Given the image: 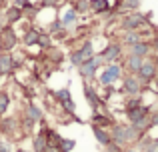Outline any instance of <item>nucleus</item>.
<instances>
[{
    "label": "nucleus",
    "instance_id": "nucleus-35",
    "mask_svg": "<svg viewBox=\"0 0 158 152\" xmlns=\"http://www.w3.org/2000/svg\"><path fill=\"white\" fill-rule=\"evenodd\" d=\"M0 152H10V146L4 144V142H0Z\"/></svg>",
    "mask_w": 158,
    "mask_h": 152
},
{
    "label": "nucleus",
    "instance_id": "nucleus-27",
    "mask_svg": "<svg viewBox=\"0 0 158 152\" xmlns=\"http://www.w3.org/2000/svg\"><path fill=\"white\" fill-rule=\"evenodd\" d=\"M36 42H38L40 46H50V38H48V36H40L38 34V40H36Z\"/></svg>",
    "mask_w": 158,
    "mask_h": 152
},
{
    "label": "nucleus",
    "instance_id": "nucleus-29",
    "mask_svg": "<svg viewBox=\"0 0 158 152\" xmlns=\"http://www.w3.org/2000/svg\"><path fill=\"white\" fill-rule=\"evenodd\" d=\"M14 6H24V8H32V2L30 0H16Z\"/></svg>",
    "mask_w": 158,
    "mask_h": 152
},
{
    "label": "nucleus",
    "instance_id": "nucleus-33",
    "mask_svg": "<svg viewBox=\"0 0 158 152\" xmlns=\"http://www.w3.org/2000/svg\"><path fill=\"white\" fill-rule=\"evenodd\" d=\"M64 26V22H52V26H50V30H60V28Z\"/></svg>",
    "mask_w": 158,
    "mask_h": 152
},
{
    "label": "nucleus",
    "instance_id": "nucleus-21",
    "mask_svg": "<svg viewBox=\"0 0 158 152\" xmlns=\"http://www.w3.org/2000/svg\"><path fill=\"white\" fill-rule=\"evenodd\" d=\"M72 148H74V140H62L60 138V148H58L60 152H70Z\"/></svg>",
    "mask_w": 158,
    "mask_h": 152
},
{
    "label": "nucleus",
    "instance_id": "nucleus-40",
    "mask_svg": "<svg viewBox=\"0 0 158 152\" xmlns=\"http://www.w3.org/2000/svg\"><path fill=\"white\" fill-rule=\"evenodd\" d=\"M0 50H2V44H0Z\"/></svg>",
    "mask_w": 158,
    "mask_h": 152
},
{
    "label": "nucleus",
    "instance_id": "nucleus-9",
    "mask_svg": "<svg viewBox=\"0 0 158 152\" xmlns=\"http://www.w3.org/2000/svg\"><path fill=\"white\" fill-rule=\"evenodd\" d=\"M96 64H94V60H84V62L80 64V74L82 76H94V72H96Z\"/></svg>",
    "mask_w": 158,
    "mask_h": 152
},
{
    "label": "nucleus",
    "instance_id": "nucleus-1",
    "mask_svg": "<svg viewBox=\"0 0 158 152\" xmlns=\"http://www.w3.org/2000/svg\"><path fill=\"white\" fill-rule=\"evenodd\" d=\"M136 72H138L140 82H150L156 74V66H154V62H142Z\"/></svg>",
    "mask_w": 158,
    "mask_h": 152
},
{
    "label": "nucleus",
    "instance_id": "nucleus-28",
    "mask_svg": "<svg viewBox=\"0 0 158 152\" xmlns=\"http://www.w3.org/2000/svg\"><path fill=\"white\" fill-rule=\"evenodd\" d=\"M76 6H78V10H88V8H90V4H88V0H78V4H76Z\"/></svg>",
    "mask_w": 158,
    "mask_h": 152
},
{
    "label": "nucleus",
    "instance_id": "nucleus-31",
    "mask_svg": "<svg viewBox=\"0 0 158 152\" xmlns=\"http://www.w3.org/2000/svg\"><path fill=\"white\" fill-rule=\"evenodd\" d=\"M138 40H140V38H138L136 34H128V36H126V42H128V44H134V42H138Z\"/></svg>",
    "mask_w": 158,
    "mask_h": 152
},
{
    "label": "nucleus",
    "instance_id": "nucleus-12",
    "mask_svg": "<svg viewBox=\"0 0 158 152\" xmlns=\"http://www.w3.org/2000/svg\"><path fill=\"white\" fill-rule=\"evenodd\" d=\"M92 132L94 134H96V138H98V142H102V144H110V142H112V138L110 136H108V134L104 132V130H102L100 128V126H92Z\"/></svg>",
    "mask_w": 158,
    "mask_h": 152
},
{
    "label": "nucleus",
    "instance_id": "nucleus-30",
    "mask_svg": "<svg viewBox=\"0 0 158 152\" xmlns=\"http://www.w3.org/2000/svg\"><path fill=\"white\" fill-rule=\"evenodd\" d=\"M140 104H142V102H140L138 98H132V100L126 104V110H130V108H136V106H140Z\"/></svg>",
    "mask_w": 158,
    "mask_h": 152
},
{
    "label": "nucleus",
    "instance_id": "nucleus-32",
    "mask_svg": "<svg viewBox=\"0 0 158 152\" xmlns=\"http://www.w3.org/2000/svg\"><path fill=\"white\" fill-rule=\"evenodd\" d=\"M124 6H130V8H136V6H138V0H124Z\"/></svg>",
    "mask_w": 158,
    "mask_h": 152
},
{
    "label": "nucleus",
    "instance_id": "nucleus-17",
    "mask_svg": "<svg viewBox=\"0 0 158 152\" xmlns=\"http://www.w3.org/2000/svg\"><path fill=\"white\" fill-rule=\"evenodd\" d=\"M128 134H130V130H124V128H120V126H116V128H114V136H116V140H118V142H126L128 140Z\"/></svg>",
    "mask_w": 158,
    "mask_h": 152
},
{
    "label": "nucleus",
    "instance_id": "nucleus-14",
    "mask_svg": "<svg viewBox=\"0 0 158 152\" xmlns=\"http://www.w3.org/2000/svg\"><path fill=\"white\" fill-rule=\"evenodd\" d=\"M90 8H94L96 12H104V10H110V4L108 0H90Z\"/></svg>",
    "mask_w": 158,
    "mask_h": 152
},
{
    "label": "nucleus",
    "instance_id": "nucleus-6",
    "mask_svg": "<svg viewBox=\"0 0 158 152\" xmlns=\"http://www.w3.org/2000/svg\"><path fill=\"white\" fill-rule=\"evenodd\" d=\"M58 100H62V106H64V110H68V112H74V104H72V100H70V92L66 88H62V90H58Z\"/></svg>",
    "mask_w": 158,
    "mask_h": 152
},
{
    "label": "nucleus",
    "instance_id": "nucleus-41",
    "mask_svg": "<svg viewBox=\"0 0 158 152\" xmlns=\"http://www.w3.org/2000/svg\"><path fill=\"white\" fill-rule=\"evenodd\" d=\"M2 2H4V0H0V4H2Z\"/></svg>",
    "mask_w": 158,
    "mask_h": 152
},
{
    "label": "nucleus",
    "instance_id": "nucleus-19",
    "mask_svg": "<svg viewBox=\"0 0 158 152\" xmlns=\"http://www.w3.org/2000/svg\"><path fill=\"white\" fill-rule=\"evenodd\" d=\"M80 54L84 56V60H90V58H92V54H94V50H92V42H84V46L80 48Z\"/></svg>",
    "mask_w": 158,
    "mask_h": 152
},
{
    "label": "nucleus",
    "instance_id": "nucleus-3",
    "mask_svg": "<svg viewBox=\"0 0 158 152\" xmlns=\"http://www.w3.org/2000/svg\"><path fill=\"white\" fill-rule=\"evenodd\" d=\"M0 44H2L4 50H10V48L16 44V34L12 32V28H8V26L2 28V34H0Z\"/></svg>",
    "mask_w": 158,
    "mask_h": 152
},
{
    "label": "nucleus",
    "instance_id": "nucleus-20",
    "mask_svg": "<svg viewBox=\"0 0 158 152\" xmlns=\"http://www.w3.org/2000/svg\"><path fill=\"white\" fill-rule=\"evenodd\" d=\"M36 40H38V32H36V30H28L26 34H24V44H26V46L34 44Z\"/></svg>",
    "mask_w": 158,
    "mask_h": 152
},
{
    "label": "nucleus",
    "instance_id": "nucleus-36",
    "mask_svg": "<svg viewBox=\"0 0 158 152\" xmlns=\"http://www.w3.org/2000/svg\"><path fill=\"white\" fill-rule=\"evenodd\" d=\"M152 124H158V114H154V118H152Z\"/></svg>",
    "mask_w": 158,
    "mask_h": 152
},
{
    "label": "nucleus",
    "instance_id": "nucleus-18",
    "mask_svg": "<svg viewBox=\"0 0 158 152\" xmlns=\"http://www.w3.org/2000/svg\"><path fill=\"white\" fill-rule=\"evenodd\" d=\"M34 150L36 152H44L46 150V138H44V134H40V136L34 138Z\"/></svg>",
    "mask_w": 158,
    "mask_h": 152
},
{
    "label": "nucleus",
    "instance_id": "nucleus-23",
    "mask_svg": "<svg viewBox=\"0 0 158 152\" xmlns=\"http://www.w3.org/2000/svg\"><path fill=\"white\" fill-rule=\"evenodd\" d=\"M94 126H106L108 124V118L106 116H102V114H94Z\"/></svg>",
    "mask_w": 158,
    "mask_h": 152
},
{
    "label": "nucleus",
    "instance_id": "nucleus-13",
    "mask_svg": "<svg viewBox=\"0 0 158 152\" xmlns=\"http://www.w3.org/2000/svg\"><path fill=\"white\" fill-rule=\"evenodd\" d=\"M10 70H12V56L0 54V72H10Z\"/></svg>",
    "mask_w": 158,
    "mask_h": 152
},
{
    "label": "nucleus",
    "instance_id": "nucleus-10",
    "mask_svg": "<svg viewBox=\"0 0 158 152\" xmlns=\"http://www.w3.org/2000/svg\"><path fill=\"white\" fill-rule=\"evenodd\" d=\"M132 46V54H136V56H146L148 54V50H150V46H148L146 42H134V44H130Z\"/></svg>",
    "mask_w": 158,
    "mask_h": 152
},
{
    "label": "nucleus",
    "instance_id": "nucleus-43",
    "mask_svg": "<svg viewBox=\"0 0 158 152\" xmlns=\"http://www.w3.org/2000/svg\"><path fill=\"white\" fill-rule=\"evenodd\" d=\"M0 74H2V72H0Z\"/></svg>",
    "mask_w": 158,
    "mask_h": 152
},
{
    "label": "nucleus",
    "instance_id": "nucleus-42",
    "mask_svg": "<svg viewBox=\"0 0 158 152\" xmlns=\"http://www.w3.org/2000/svg\"><path fill=\"white\" fill-rule=\"evenodd\" d=\"M156 64H158V60H156Z\"/></svg>",
    "mask_w": 158,
    "mask_h": 152
},
{
    "label": "nucleus",
    "instance_id": "nucleus-16",
    "mask_svg": "<svg viewBox=\"0 0 158 152\" xmlns=\"http://www.w3.org/2000/svg\"><path fill=\"white\" fill-rule=\"evenodd\" d=\"M140 64H142V56H136V54H132L130 58H128V66H130V70L132 72H136L140 68Z\"/></svg>",
    "mask_w": 158,
    "mask_h": 152
},
{
    "label": "nucleus",
    "instance_id": "nucleus-37",
    "mask_svg": "<svg viewBox=\"0 0 158 152\" xmlns=\"http://www.w3.org/2000/svg\"><path fill=\"white\" fill-rule=\"evenodd\" d=\"M152 44H154V48L158 50V38H156V40H154V42H152Z\"/></svg>",
    "mask_w": 158,
    "mask_h": 152
},
{
    "label": "nucleus",
    "instance_id": "nucleus-2",
    "mask_svg": "<svg viewBox=\"0 0 158 152\" xmlns=\"http://www.w3.org/2000/svg\"><path fill=\"white\" fill-rule=\"evenodd\" d=\"M118 78H120V68L116 66V64H110V66H106V70L102 72L100 80H102L104 86H108V84H112L114 80H118Z\"/></svg>",
    "mask_w": 158,
    "mask_h": 152
},
{
    "label": "nucleus",
    "instance_id": "nucleus-34",
    "mask_svg": "<svg viewBox=\"0 0 158 152\" xmlns=\"http://www.w3.org/2000/svg\"><path fill=\"white\" fill-rule=\"evenodd\" d=\"M148 152H158V142H150V146H148Z\"/></svg>",
    "mask_w": 158,
    "mask_h": 152
},
{
    "label": "nucleus",
    "instance_id": "nucleus-25",
    "mask_svg": "<svg viewBox=\"0 0 158 152\" xmlns=\"http://www.w3.org/2000/svg\"><path fill=\"white\" fill-rule=\"evenodd\" d=\"M28 114L32 116V120H40V116H42V112L36 106H28Z\"/></svg>",
    "mask_w": 158,
    "mask_h": 152
},
{
    "label": "nucleus",
    "instance_id": "nucleus-26",
    "mask_svg": "<svg viewBox=\"0 0 158 152\" xmlns=\"http://www.w3.org/2000/svg\"><path fill=\"white\" fill-rule=\"evenodd\" d=\"M76 20V10H68L64 14V24H70V22H74Z\"/></svg>",
    "mask_w": 158,
    "mask_h": 152
},
{
    "label": "nucleus",
    "instance_id": "nucleus-5",
    "mask_svg": "<svg viewBox=\"0 0 158 152\" xmlns=\"http://www.w3.org/2000/svg\"><path fill=\"white\" fill-rule=\"evenodd\" d=\"M122 24H124V28H128V30H134V28H138V26L144 24V18L140 14H132V16H126Z\"/></svg>",
    "mask_w": 158,
    "mask_h": 152
},
{
    "label": "nucleus",
    "instance_id": "nucleus-4",
    "mask_svg": "<svg viewBox=\"0 0 158 152\" xmlns=\"http://www.w3.org/2000/svg\"><path fill=\"white\" fill-rule=\"evenodd\" d=\"M124 92L130 94V96L138 94L140 92V80H138V78H134V76L124 78Z\"/></svg>",
    "mask_w": 158,
    "mask_h": 152
},
{
    "label": "nucleus",
    "instance_id": "nucleus-22",
    "mask_svg": "<svg viewBox=\"0 0 158 152\" xmlns=\"http://www.w3.org/2000/svg\"><path fill=\"white\" fill-rule=\"evenodd\" d=\"M8 110V94L0 92V114H4Z\"/></svg>",
    "mask_w": 158,
    "mask_h": 152
},
{
    "label": "nucleus",
    "instance_id": "nucleus-39",
    "mask_svg": "<svg viewBox=\"0 0 158 152\" xmlns=\"http://www.w3.org/2000/svg\"><path fill=\"white\" fill-rule=\"evenodd\" d=\"M126 152H134V150H126Z\"/></svg>",
    "mask_w": 158,
    "mask_h": 152
},
{
    "label": "nucleus",
    "instance_id": "nucleus-15",
    "mask_svg": "<svg viewBox=\"0 0 158 152\" xmlns=\"http://www.w3.org/2000/svg\"><path fill=\"white\" fill-rule=\"evenodd\" d=\"M20 16H22V12H20L18 6L8 8V12H6V20L8 22H16V20H20Z\"/></svg>",
    "mask_w": 158,
    "mask_h": 152
},
{
    "label": "nucleus",
    "instance_id": "nucleus-8",
    "mask_svg": "<svg viewBox=\"0 0 158 152\" xmlns=\"http://www.w3.org/2000/svg\"><path fill=\"white\" fill-rule=\"evenodd\" d=\"M126 112H128V116H130L132 122H138V120H144V118H146L148 110L142 108V106H136V108H130V110H126Z\"/></svg>",
    "mask_w": 158,
    "mask_h": 152
},
{
    "label": "nucleus",
    "instance_id": "nucleus-24",
    "mask_svg": "<svg viewBox=\"0 0 158 152\" xmlns=\"http://www.w3.org/2000/svg\"><path fill=\"white\" fill-rule=\"evenodd\" d=\"M70 60H72V64H76V66H80L82 62H84V56L80 54V50H76L72 56H70Z\"/></svg>",
    "mask_w": 158,
    "mask_h": 152
},
{
    "label": "nucleus",
    "instance_id": "nucleus-38",
    "mask_svg": "<svg viewBox=\"0 0 158 152\" xmlns=\"http://www.w3.org/2000/svg\"><path fill=\"white\" fill-rule=\"evenodd\" d=\"M156 88H158V74H156Z\"/></svg>",
    "mask_w": 158,
    "mask_h": 152
},
{
    "label": "nucleus",
    "instance_id": "nucleus-7",
    "mask_svg": "<svg viewBox=\"0 0 158 152\" xmlns=\"http://www.w3.org/2000/svg\"><path fill=\"white\" fill-rule=\"evenodd\" d=\"M118 56H120V46H118V44H110V46L102 52V58H104L106 62H114Z\"/></svg>",
    "mask_w": 158,
    "mask_h": 152
},
{
    "label": "nucleus",
    "instance_id": "nucleus-11",
    "mask_svg": "<svg viewBox=\"0 0 158 152\" xmlns=\"http://www.w3.org/2000/svg\"><path fill=\"white\" fill-rule=\"evenodd\" d=\"M84 92H86V98H88V102H90V106H92V108H98V106L102 104L100 98L96 96V92H94L90 86H84Z\"/></svg>",
    "mask_w": 158,
    "mask_h": 152
}]
</instances>
